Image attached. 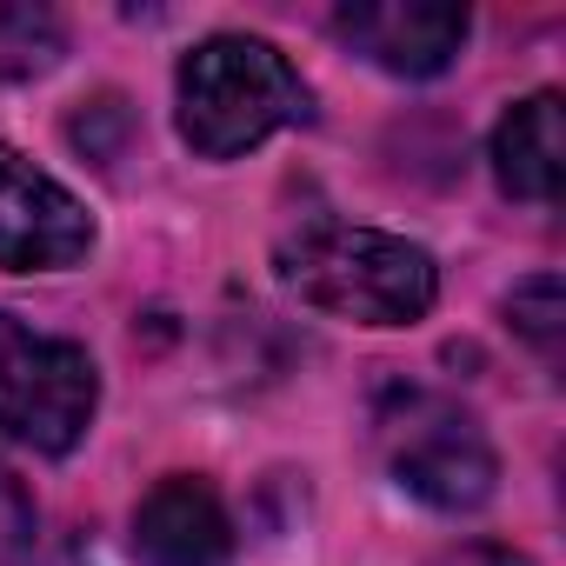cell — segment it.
Returning a JSON list of instances; mask_svg holds the SVG:
<instances>
[{
  "instance_id": "6da1fadb",
  "label": "cell",
  "mask_w": 566,
  "mask_h": 566,
  "mask_svg": "<svg viewBox=\"0 0 566 566\" xmlns=\"http://www.w3.org/2000/svg\"><path fill=\"white\" fill-rule=\"evenodd\" d=\"M280 280L307 307L354 327H413L440 301V266L427 247L347 220H314L294 240H280Z\"/></svg>"
},
{
  "instance_id": "7a4b0ae2",
  "label": "cell",
  "mask_w": 566,
  "mask_h": 566,
  "mask_svg": "<svg viewBox=\"0 0 566 566\" xmlns=\"http://www.w3.org/2000/svg\"><path fill=\"white\" fill-rule=\"evenodd\" d=\"M174 101H180V140L200 160H233L266 134L307 120V81L260 34L200 41L174 74Z\"/></svg>"
},
{
  "instance_id": "3957f363",
  "label": "cell",
  "mask_w": 566,
  "mask_h": 566,
  "mask_svg": "<svg viewBox=\"0 0 566 566\" xmlns=\"http://www.w3.org/2000/svg\"><path fill=\"white\" fill-rule=\"evenodd\" d=\"M374 440L387 473L433 513H473L493 500L500 460L486 447V433L473 427V413H460L447 394L427 387H387V400L374 407Z\"/></svg>"
},
{
  "instance_id": "277c9868",
  "label": "cell",
  "mask_w": 566,
  "mask_h": 566,
  "mask_svg": "<svg viewBox=\"0 0 566 566\" xmlns=\"http://www.w3.org/2000/svg\"><path fill=\"white\" fill-rule=\"evenodd\" d=\"M101 374L87 347L28 327L21 314H0V433L34 453H74L94 427Z\"/></svg>"
},
{
  "instance_id": "5b68a950",
  "label": "cell",
  "mask_w": 566,
  "mask_h": 566,
  "mask_svg": "<svg viewBox=\"0 0 566 566\" xmlns=\"http://www.w3.org/2000/svg\"><path fill=\"white\" fill-rule=\"evenodd\" d=\"M94 253V213L21 147L0 140V266L61 273Z\"/></svg>"
},
{
  "instance_id": "8992f818",
  "label": "cell",
  "mask_w": 566,
  "mask_h": 566,
  "mask_svg": "<svg viewBox=\"0 0 566 566\" xmlns=\"http://www.w3.org/2000/svg\"><path fill=\"white\" fill-rule=\"evenodd\" d=\"M334 34L380 74L433 81L467 48V8L453 0H347L334 14Z\"/></svg>"
},
{
  "instance_id": "52a82bcc",
  "label": "cell",
  "mask_w": 566,
  "mask_h": 566,
  "mask_svg": "<svg viewBox=\"0 0 566 566\" xmlns=\"http://www.w3.org/2000/svg\"><path fill=\"white\" fill-rule=\"evenodd\" d=\"M233 520L200 473H167L147 486L134 513V559L140 566H227Z\"/></svg>"
},
{
  "instance_id": "ba28073f",
  "label": "cell",
  "mask_w": 566,
  "mask_h": 566,
  "mask_svg": "<svg viewBox=\"0 0 566 566\" xmlns=\"http://www.w3.org/2000/svg\"><path fill=\"white\" fill-rule=\"evenodd\" d=\"M493 180L513 200H559L566 180V127H559V94H526L500 114L493 127Z\"/></svg>"
},
{
  "instance_id": "9c48e42d",
  "label": "cell",
  "mask_w": 566,
  "mask_h": 566,
  "mask_svg": "<svg viewBox=\"0 0 566 566\" xmlns=\"http://www.w3.org/2000/svg\"><path fill=\"white\" fill-rule=\"evenodd\" d=\"M61 21L34 0H0V87H21L41 81L61 61Z\"/></svg>"
},
{
  "instance_id": "30bf717a",
  "label": "cell",
  "mask_w": 566,
  "mask_h": 566,
  "mask_svg": "<svg viewBox=\"0 0 566 566\" xmlns=\"http://www.w3.org/2000/svg\"><path fill=\"white\" fill-rule=\"evenodd\" d=\"M506 314H513V327H520L539 354H553V347H559V321H566V307H559V280L539 273V280H526V287H513Z\"/></svg>"
},
{
  "instance_id": "8fae6325",
  "label": "cell",
  "mask_w": 566,
  "mask_h": 566,
  "mask_svg": "<svg viewBox=\"0 0 566 566\" xmlns=\"http://www.w3.org/2000/svg\"><path fill=\"white\" fill-rule=\"evenodd\" d=\"M34 539H41V513H34V493L0 467V566H28L34 559Z\"/></svg>"
},
{
  "instance_id": "7c38bea8",
  "label": "cell",
  "mask_w": 566,
  "mask_h": 566,
  "mask_svg": "<svg viewBox=\"0 0 566 566\" xmlns=\"http://www.w3.org/2000/svg\"><path fill=\"white\" fill-rule=\"evenodd\" d=\"M433 566H533V559H526V553H513V546H486V539H473V546L440 553Z\"/></svg>"
}]
</instances>
